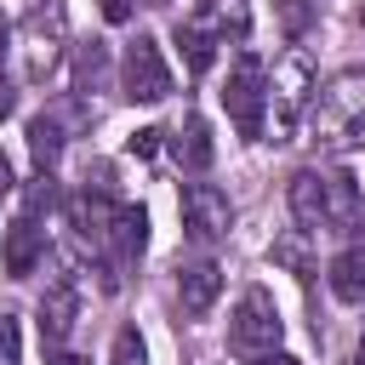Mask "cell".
I'll list each match as a JSON object with an SVG mask.
<instances>
[{
	"instance_id": "6da1fadb",
	"label": "cell",
	"mask_w": 365,
	"mask_h": 365,
	"mask_svg": "<svg viewBox=\"0 0 365 365\" xmlns=\"http://www.w3.org/2000/svg\"><path fill=\"white\" fill-rule=\"evenodd\" d=\"M291 217L302 222V234H342L359 217V177L342 165H302L285 188Z\"/></svg>"
},
{
	"instance_id": "7a4b0ae2",
	"label": "cell",
	"mask_w": 365,
	"mask_h": 365,
	"mask_svg": "<svg viewBox=\"0 0 365 365\" xmlns=\"http://www.w3.org/2000/svg\"><path fill=\"white\" fill-rule=\"evenodd\" d=\"M308 143L319 154H348L365 148V74H336L314 103H308Z\"/></svg>"
},
{
	"instance_id": "3957f363",
	"label": "cell",
	"mask_w": 365,
	"mask_h": 365,
	"mask_svg": "<svg viewBox=\"0 0 365 365\" xmlns=\"http://www.w3.org/2000/svg\"><path fill=\"white\" fill-rule=\"evenodd\" d=\"M314 91V63H308V51H285L279 57V68H274V80H268V120H262V137L268 143H291L297 137V125H302V114H308V97Z\"/></svg>"
},
{
	"instance_id": "277c9868",
	"label": "cell",
	"mask_w": 365,
	"mask_h": 365,
	"mask_svg": "<svg viewBox=\"0 0 365 365\" xmlns=\"http://www.w3.org/2000/svg\"><path fill=\"white\" fill-rule=\"evenodd\" d=\"M279 336H285V319H279L274 297H268L262 285H251V291L234 302V314H228V348H234L240 359H262V354L279 348Z\"/></svg>"
},
{
	"instance_id": "5b68a950",
	"label": "cell",
	"mask_w": 365,
	"mask_h": 365,
	"mask_svg": "<svg viewBox=\"0 0 365 365\" xmlns=\"http://www.w3.org/2000/svg\"><path fill=\"white\" fill-rule=\"evenodd\" d=\"M17 63H23V80H34V86L63 63V11L57 6H34L17 23Z\"/></svg>"
},
{
	"instance_id": "8992f818",
	"label": "cell",
	"mask_w": 365,
	"mask_h": 365,
	"mask_svg": "<svg viewBox=\"0 0 365 365\" xmlns=\"http://www.w3.org/2000/svg\"><path fill=\"white\" fill-rule=\"evenodd\" d=\"M222 108H228V120H234L240 137H262V120H268V68L257 57H240L228 68Z\"/></svg>"
},
{
	"instance_id": "52a82bcc",
	"label": "cell",
	"mask_w": 365,
	"mask_h": 365,
	"mask_svg": "<svg viewBox=\"0 0 365 365\" xmlns=\"http://www.w3.org/2000/svg\"><path fill=\"white\" fill-rule=\"evenodd\" d=\"M120 86H125V97H131V103H165V97H171V68H165V51H160V40L137 34V40L125 46Z\"/></svg>"
},
{
	"instance_id": "ba28073f",
	"label": "cell",
	"mask_w": 365,
	"mask_h": 365,
	"mask_svg": "<svg viewBox=\"0 0 365 365\" xmlns=\"http://www.w3.org/2000/svg\"><path fill=\"white\" fill-rule=\"evenodd\" d=\"M228 228H234L228 194L217 182H188L182 188V234L194 245H217V240H228Z\"/></svg>"
},
{
	"instance_id": "9c48e42d",
	"label": "cell",
	"mask_w": 365,
	"mask_h": 365,
	"mask_svg": "<svg viewBox=\"0 0 365 365\" xmlns=\"http://www.w3.org/2000/svg\"><path fill=\"white\" fill-rule=\"evenodd\" d=\"M114 217H120V200H108V194H74L68 200V222H74V234L97 251V257H108V240H114Z\"/></svg>"
},
{
	"instance_id": "30bf717a",
	"label": "cell",
	"mask_w": 365,
	"mask_h": 365,
	"mask_svg": "<svg viewBox=\"0 0 365 365\" xmlns=\"http://www.w3.org/2000/svg\"><path fill=\"white\" fill-rule=\"evenodd\" d=\"M325 279H331V297H336V302H365V228L331 257Z\"/></svg>"
},
{
	"instance_id": "8fae6325",
	"label": "cell",
	"mask_w": 365,
	"mask_h": 365,
	"mask_svg": "<svg viewBox=\"0 0 365 365\" xmlns=\"http://www.w3.org/2000/svg\"><path fill=\"white\" fill-rule=\"evenodd\" d=\"M74 314H80V291H74V279H57V285L40 297V342L57 348V342L74 331Z\"/></svg>"
},
{
	"instance_id": "7c38bea8",
	"label": "cell",
	"mask_w": 365,
	"mask_h": 365,
	"mask_svg": "<svg viewBox=\"0 0 365 365\" xmlns=\"http://www.w3.org/2000/svg\"><path fill=\"white\" fill-rule=\"evenodd\" d=\"M40 257H46V234H40V222L23 211V217L6 228V274H11V279H29Z\"/></svg>"
},
{
	"instance_id": "4fadbf2b",
	"label": "cell",
	"mask_w": 365,
	"mask_h": 365,
	"mask_svg": "<svg viewBox=\"0 0 365 365\" xmlns=\"http://www.w3.org/2000/svg\"><path fill=\"white\" fill-rule=\"evenodd\" d=\"M217 297H222V268H217V262H188V268H177V302H182L188 314H205Z\"/></svg>"
},
{
	"instance_id": "5bb4252c",
	"label": "cell",
	"mask_w": 365,
	"mask_h": 365,
	"mask_svg": "<svg viewBox=\"0 0 365 365\" xmlns=\"http://www.w3.org/2000/svg\"><path fill=\"white\" fill-rule=\"evenodd\" d=\"M171 154H177V165H182V171H205V165H211V154H217V148H211V125H205L200 114H188V120L171 131Z\"/></svg>"
},
{
	"instance_id": "9a60e30c",
	"label": "cell",
	"mask_w": 365,
	"mask_h": 365,
	"mask_svg": "<svg viewBox=\"0 0 365 365\" xmlns=\"http://www.w3.org/2000/svg\"><path fill=\"white\" fill-rule=\"evenodd\" d=\"M217 40H245L251 34V0H200L194 11Z\"/></svg>"
},
{
	"instance_id": "2e32d148",
	"label": "cell",
	"mask_w": 365,
	"mask_h": 365,
	"mask_svg": "<svg viewBox=\"0 0 365 365\" xmlns=\"http://www.w3.org/2000/svg\"><path fill=\"white\" fill-rule=\"evenodd\" d=\"M143 245H148V217H143V205H120L114 240H108V262H137Z\"/></svg>"
},
{
	"instance_id": "e0dca14e",
	"label": "cell",
	"mask_w": 365,
	"mask_h": 365,
	"mask_svg": "<svg viewBox=\"0 0 365 365\" xmlns=\"http://www.w3.org/2000/svg\"><path fill=\"white\" fill-rule=\"evenodd\" d=\"M177 46H182V57H188V68H194V74H205V68L217 63V34H211L200 17H188V23L177 29Z\"/></svg>"
},
{
	"instance_id": "ac0fdd59",
	"label": "cell",
	"mask_w": 365,
	"mask_h": 365,
	"mask_svg": "<svg viewBox=\"0 0 365 365\" xmlns=\"http://www.w3.org/2000/svg\"><path fill=\"white\" fill-rule=\"evenodd\" d=\"M103 80H108V46L103 40H86L80 46V57H74V91H103Z\"/></svg>"
},
{
	"instance_id": "d6986e66",
	"label": "cell",
	"mask_w": 365,
	"mask_h": 365,
	"mask_svg": "<svg viewBox=\"0 0 365 365\" xmlns=\"http://www.w3.org/2000/svg\"><path fill=\"white\" fill-rule=\"evenodd\" d=\"M29 148H34L40 171H46V165H51V160L63 154V137H57V120H51V114H40V120L29 125Z\"/></svg>"
},
{
	"instance_id": "ffe728a7",
	"label": "cell",
	"mask_w": 365,
	"mask_h": 365,
	"mask_svg": "<svg viewBox=\"0 0 365 365\" xmlns=\"http://www.w3.org/2000/svg\"><path fill=\"white\" fill-rule=\"evenodd\" d=\"M108 365H148V348H143V336L125 325V331H114V348H108Z\"/></svg>"
},
{
	"instance_id": "44dd1931",
	"label": "cell",
	"mask_w": 365,
	"mask_h": 365,
	"mask_svg": "<svg viewBox=\"0 0 365 365\" xmlns=\"http://www.w3.org/2000/svg\"><path fill=\"white\" fill-rule=\"evenodd\" d=\"M17 354H23V331L11 314H0V365H17Z\"/></svg>"
},
{
	"instance_id": "7402d4cb",
	"label": "cell",
	"mask_w": 365,
	"mask_h": 365,
	"mask_svg": "<svg viewBox=\"0 0 365 365\" xmlns=\"http://www.w3.org/2000/svg\"><path fill=\"white\" fill-rule=\"evenodd\" d=\"M160 137H165V131H160V125H143V131H131V143H125V148H131V154H137V160H148V154H154V148H160Z\"/></svg>"
},
{
	"instance_id": "603a6c76",
	"label": "cell",
	"mask_w": 365,
	"mask_h": 365,
	"mask_svg": "<svg viewBox=\"0 0 365 365\" xmlns=\"http://www.w3.org/2000/svg\"><path fill=\"white\" fill-rule=\"evenodd\" d=\"M274 257H279V262H291V268H297V274H302V279H308V274H314V262H308V257H302V251H297V245H291V240H279V245H274Z\"/></svg>"
},
{
	"instance_id": "cb8c5ba5",
	"label": "cell",
	"mask_w": 365,
	"mask_h": 365,
	"mask_svg": "<svg viewBox=\"0 0 365 365\" xmlns=\"http://www.w3.org/2000/svg\"><path fill=\"white\" fill-rule=\"evenodd\" d=\"M40 205H51V177H34V182H29V217H34Z\"/></svg>"
},
{
	"instance_id": "d4e9b609",
	"label": "cell",
	"mask_w": 365,
	"mask_h": 365,
	"mask_svg": "<svg viewBox=\"0 0 365 365\" xmlns=\"http://www.w3.org/2000/svg\"><path fill=\"white\" fill-rule=\"evenodd\" d=\"M131 6H137V0H97V11H103L108 23H125V17H131Z\"/></svg>"
},
{
	"instance_id": "484cf974",
	"label": "cell",
	"mask_w": 365,
	"mask_h": 365,
	"mask_svg": "<svg viewBox=\"0 0 365 365\" xmlns=\"http://www.w3.org/2000/svg\"><path fill=\"white\" fill-rule=\"evenodd\" d=\"M302 23H308V0H285V29L297 34Z\"/></svg>"
},
{
	"instance_id": "4316f807",
	"label": "cell",
	"mask_w": 365,
	"mask_h": 365,
	"mask_svg": "<svg viewBox=\"0 0 365 365\" xmlns=\"http://www.w3.org/2000/svg\"><path fill=\"white\" fill-rule=\"evenodd\" d=\"M11 108H17V91H11V80H6V74H0V120H6V114H11Z\"/></svg>"
},
{
	"instance_id": "83f0119b",
	"label": "cell",
	"mask_w": 365,
	"mask_h": 365,
	"mask_svg": "<svg viewBox=\"0 0 365 365\" xmlns=\"http://www.w3.org/2000/svg\"><path fill=\"white\" fill-rule=\"evenodd\" d=\"M257 365H302V359H291V354H279V348H274V354H262Z\"/></svg>"
},
{
	"instance_id": "f1b7e54d",
	"label": "cell",
	"mask_w": 365,
	"mask_h": 365,
	"mask_svg": "<svg viewBox=\"0 0 365 365\" xmlns=\"http://www.w3.org/2000/svg\"><path fill=\"white\" fill-rule=\"evenodd\" d=\"M6 188H11V160L0 154V194H6Z\"/></svg>"
},
{
	"instance_id": "f546056e",
	"label": "cell",
	"mask_w": 365,
	"mask_h": 365,
	"mask_svg": "<svg viewBox=\"0 0 365 365\" xmlns=\"http://www.w3.org/2000/svg\"><path fill=\"white\" fill-rule=\"evenodd\" d=\"M51 365H91V359H80V354H57Z\"/></svg>"
},
{
	"instance_id": "4dcf8cb0",
	"label": "cell",
	"mask_w": 365,
	"mask_h": 365,
	"mask_svg": "<svg viewBox=\"0 0 365 365\" xmlns=\"http://www.w3.org/2000/svg\"><path fill=\"white\" fill-rule=\"evenodd\" d=\"M359 365H365V331H359Z\"/></svg>"
},
{
	"instance_id": "1f68e13d",
	"label": "cell",
	"mask_w": 365,
	"mask_h": 365,
	"mask_svg": "<svg viewBox=\"0 0 365 365\" xmlns=\"http://www.w3.org/2000/svg\"><path fill=\"white\" fill-rule=\"evenodd\" d=\"M137 6H165V0H137Z\"/></svg>"
},
{
	"instance_id": "d6a6232c",
	"label": "cell",
	"mask_w": 365,
	"mask_h": 365,
	"mask_svg": "<svg viewBox=\"0 0 365 365\" xmlns=\"http://www.w3.org/2000/svg\"><path fill=\"white\" fill-rule=\"evenodd\" d=\"M0 51H6V29H0Z\"/></svg>"
}]
</instances>
